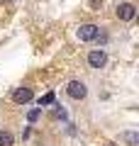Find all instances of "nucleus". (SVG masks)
<instances>
[{"label":"nucleus","instance_id":"obj_5","mask_svg":"<svg viewBox=\"0 0 139 146\" xmlns=\"http://www.w3.org/2000/svg\"><path fill=\"white\" fill-rule=\"evenodd\" d=\"M32 98H34V93H32V88H17L15 93H12V100H15L17 105H25V102H29Z\"/></svg>","mask_w":139,"mask_h":146},{"label":"nucleus","instance_id":"obj_2","mask_svg":"<svg viewBox=\"0 0 139 146\" xmlns=\"http://www.w3.org/2000/svg\"><path fill=\"white\" fill-rule=\"evenodd\" d=\"M98 34H100V27L98 25H90V22H88V25L78 27V39H81V42H93Z\"/></svg>","mask_w":139,"mask_h":146},{"label":"nucleus","instance_id":"obj_3","mask_svg":"<svg viewBox=\"0 0 139 146\" xmlns=\"http://www.w3.org/2000/svg\"><path fill=\"white\" fill-rule=\"evenodd\" d=\"M117 17L122 22H132L134 17H137V7H134L132 3H120L117 5Z\"/></svg>","mask_w":139,"mask_h":146},{"label":"nucleus","instance_id":"obj_4","mask_svg":"<svg viewBox=\"0 0 139 146\" xmlns=\"http://www.w3.org/2000/svg\"><path fill=\"white\" fill-rule=\"evenodd\" d=\"M88 63H90V68H103L105 63H108V54H105L103 49H93V51L88 54Z\"/></svg>","mask_w":139,"mask_h":146},{"label":"nucleus","instance_id":"obj_9","mask_svg":"<svg viewBox=\"0 0 139 146\" xmlns=\"http://www.w3.org/2000/svg\"><path fill=\"white\" fill-rule=\"evenodd\" d=\"M54 102V93H46L44 98H39V107H46V105Z\"/></svg>","mask_w":139,"mask_h":146},{"label":"nucleus","instance_id":"obj_8","mask_svg":"<svg viewBox=\"0 0 139 146\" xmlns=\"http://www.w3.org/2000/svg\"><path fill=\"white\" fill-rule=\"evenodd\" d=\"M39 117H41V107H34V110L27 112V119H29V122H37Z\"/></svg>","mask_w":139,"mask_h":146},{"label":"nucleus","instance_id":"obj_7","mask_svg":"<svg viewBox=\"0 0 139 146\" xmlns=\"http://www.w3.org/2000/svg\"><path fill=\"white\" fill-rule=\"evenodd\" d=\"M120 141H127L129 146H137V141H139V136L134 134V131H124V134H120Z\"/></svg>","mask_w":139,"mask_h":146},{"label":"nucleus","instance_id":"obj_6","mask_svg":"<svg viewBox=\"0 0 139 146\" xmlns=\"http://www.w3.org/2000/svg\"><path fill=\"white\" fill-rule=\"evenodd\" d=\"M12 144H15V136L7 129H0V146H12Z\"/></svg>","mask_w":139,"mask_h":146},{"label":"nucleus","instance_id":"obj_1","mask_svg":"<svg viewBox=\"0 0 139 146\" xmlns=\"http://www.w3.org/2000/svg\"><path fill=\"white\" fill-rule=\"evenodd\" d=\"M66 93H68V98H73V100H83L88 95V85L83 83V80H68Z\"/></svg>","mask_w":139,"mask_h":146}]
</instances>
